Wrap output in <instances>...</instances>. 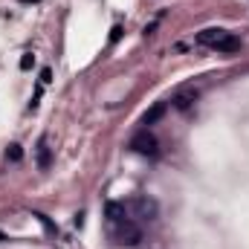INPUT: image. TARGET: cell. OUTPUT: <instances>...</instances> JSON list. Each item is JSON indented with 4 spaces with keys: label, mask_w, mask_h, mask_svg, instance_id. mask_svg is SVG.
Listing matches in <instances>:
<instances>
[{
    "label": "cell",
    "mask_w": 249,
    "mask_h": 249,
    "mask_svg": "<svg viewBox=\"0 0 249 249\" xmlns=\"http://www.w3.org/2000/svg\"><path fill=\"white\" fill-rule=\"evenodd\" d=\"M130 151L139 154V157H157V154H160V139L145 127V130H139V133L130 139Z\"/></svg>",
    "instance_id": "2"
},
{
    "label": "cell",
    "mask_w": 249,
    "mask_h": 249,
    "mask_svg": "<svg viewBox=\"0 0 249 249\" xmlns=\"http://www.w3.org/2000/svg\"><path fill=\"white\" fill-rule=\"evenodd\" d=\"M105 214H107L113 223H119V220H124V206H122V203H113V200H110V203L105 206Z\"/></svg>",
    "instance_id": "8"
},
{
    "label": "cell",
    "mask_w": 249,
    "mask_h": 249,
    "mask_svg": "<svg viewBox=\"0 0 249 249\" xmlns=\"http://www.w3.org/2000/svg\"><path fill=\"white\" fill-rule=\"evenodd\" d=\"M50 165H53V148H50V139L41 136V139H38V168L47 171Z\"/></svg>",
    "instance_id": "5"
},
{
    "label": "cell",
    "mask_w": 249,
    "mask_h": 249,
    "mask_svg": "<svg viewBox=\"0 0 249 249\" xmlns=\"http://www.w3.org/2000/svg\"><path fill=\"white\" fill-rule=\"evenodd\" d=\"M53 81V70L47 67V70H41V84H50Z\"/></svg>",
    "instance_id": "11"
},
{
    "label": "cell",
    "mask_w": 249,
    "mask_h": 249,
    "mask_svg": "<svg viewBox=\"0 0 249 249\" xmlns=\"http://www.w3.org/2000/svg\"><path fill=\"white\" fill-rule=\"evenodd\" d=\"M162 116H165V105L160 102V105H154V107H151V110L142 116V124H154V122H160Z\"/></svg>",
    "instance_id": "7"
},
{
    "label": "cell",
    "mask_w": 249,
    "mask_h": 249,
    "mask_svg": "<svg viewBox=\"0 0 249 249\" xmlns=\"http://www.w3.org/2000/svg\"><path fill=\"white\" fill-rule=\"evenodd\" d=\"M20 3H41V0H20Z\"/></svg>",
    "instance_id": "12"
},
{
    "label": "cell",
    "mask_w": 249,
    "mask_h": 249,
    "mask_svg": "<svg viewBox=\"0 0 249 249\" xmlns=\"http://www.w3.org/2000/svg\"><path fill=\"white\" fill-rule=\"evenodd\" d=\"M32 61H35V55H32V53H26V55L20 58V70H29V67H32Z\"/></svg>",
    "instance_id": "10"
},
{
    "label": "cell",
    "mask_w": 249,
    "mask_h": 249,
    "mask_svg": "<svg viewBox=\"0 0 249 249\" xmlns=\"http://www.w3.org/2000/svg\"><path fill=\"white\" fill-rule=\"evenodd\" d=\"M20 157H23L20 145H12V148H9V160H12V162H20Z\"/></svg>",
    "instance_id": "9"
},
{
    "label": "cell",
    "mask_w": 249,
    "mask_h": 249,
    "mask_svg": "<svg viewBox=\"0 0 249 249\" xmlns=\"http://www.w3.org/2000/svg\"><path fill=\"white\" fill-rule=\"evenodd\" d=\"M116 241L122 247H136L142 241V229L133 223V220H119L116 223Z\"/></svg>",
    "instance_id": "4"
},
{
    "label": "cell",
    "mask_w": 249,
    "mask_h": 249,
    "mask_svg": "<svg viewBox=\"0 0 249 249\" xmlns=\"http://www.w3.org/2000/svg\"><path fill=\"white\" fill-rule=\"evenodd\" d=\"M197 44H200V47H212V50H220V53H235V50H241V41H238L232 32L220 29V26L203 29V32L197 35Z\"/></svg>",
    "instance_id": "1"
},
{
    "label": "cell",
    "mask_w": 249,
    "mask_h": 249,
    "mask_svg": "<svg viewBox=\"0 0 249 249\" xmlns=\"http://www.w3.org/2000/svg\"><path fill=\"white\" fill-rule=\"evenodd\" d=\"M194 102H197V90H194V87H186V90H180V93L174 96V107H177V110H188Z\"/></svg>",
    "instance_id": "6"
},
{
    "label": "cell",
    "mask_w": 249,
    "mask_h": 249,
    "mask_svg": "<svg viewBox=\"0 0 249 249\" xmlns=\"http://www.w3.org/2000/svg\"><path fill=\"white\" fill-rule=\"evenodd\" d=\"M130 209H133V217H139V220H154V217L160 214V203H157L154 197H148V194L136 197V200L130 203Z\"/></svg>",
    "instance_id": "3"
}]
</instances>
